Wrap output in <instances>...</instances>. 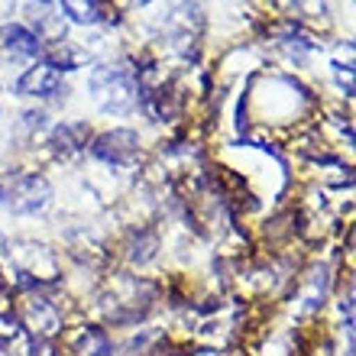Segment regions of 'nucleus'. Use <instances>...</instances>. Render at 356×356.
I'll return each mask as SVG.
<instances>
[{
    "label": "nucleus",
    "instance_id": "f257e3e1",
    "mask_svg": "<svg viewBox=\"0 0 356 356\" xmlns=\"http://www.w3.org/2000/svg\"><path fill=\"white\" fill-rule=\"evenodd\" d=\"M88 88H91L94 104L104 113H113V117H123L140 104V78L130 68V62L94 68L91 78H88Z\"/></svg>",
    "mask_w": 356,
    "mask_h": 356
},
{
    "label": "nucleus",
    "instance_id": "1a4fd4ad",
    "mask_svg": "<svg viewBox=\"0 0 356 356\" xmlns=\"http://www.w3.org/2000/svg\"><path fill=\"white\" fill-rule=\"evenodd\" d=\"M62 13H65L72 23L91 26V23L101 19V0H62Z\"/></svg>",
    "mask_w": 356,
    "mask_h": 356
},
{
    "label": "nucleus",
    "instance_id": "9d476101",
    "mask_svg": "<svg viewBox=\"0 0 356 356\" xmlns=\"http://www.w3.org/2000/svg\"><path fill=\"white\" fill-rule=\"evenodd\" d=\"M13 10H17V0H0V23L13 17Z\"/></svg>",
    "mask_w": 356,
    "mask_h": 356
},
{
    "label": "nucleus",
    "instance_id": "20e7f679",
    "mask_svg": "<svg viewBox=\"0 0 356 356\" xmlns=\"http://www.w3.org/2000/svg\"><path fill=\"white\" fill-rule=\"evenodd\" d=\"M13 91H17L19 97H56V94L62 91V75L42 62V65L26 68V72L17 78Z\"/></svg>",
    "mask_w": 356,
    "mask_h": 356
},
{
    "label": "nucleus",
    "instance_id": "9b49d317",
    "mask_svg": "<svg viewBox=\"0 0 356 356\" xmlns=\"http://www.w3.org/2000/svg\"><path fill=\"white\" fill-rule=\"evenodd\" d=\"M136 3H149V0H136Z\"/></svg>",
    "mask_w": 356,
    "mask_h": 356
},
{
    "label": "nucleus",
    "instance_id": "7ed1b4c3",
    "mask_svg": "<svg viewBox=\"0 0 356 356\" xmlns=\"http://www.w3.org/2000/svg\"><path fill=\"white\" fill-rule=\"evenodd\" d=\"M91 152L97 159L111 162V165H130V162H136V156H140V136L133 130L101 133V136L91 143Z\"/></svg>",
    "mask_w": 356,
    "mask_h": 356
},
{
    "label": "nucleus",
    "instance_id": "f03ea898",
    "mask_svg": "<svg viewBox=\"0 0 356 356\" xmlns=\"http://www.w3.org/2000/svg\"><path fill=\"white\" fill-rule=\"evenodd\" d=\"M52 188L42 175H10L0 181V201L13 211V214H33L49 204Z\"/></svg>",
    "mask_w": 356,
    "mask_h": 356
},
{
    "label": "nucleus",
    "instance_id": "423d86ee",
    "mask_svg": "<svg viewBox=\"0 0 356 356\" xmlns=\"http://www.w3.org/2000/svg\"><path fill=\"white\" fill-rule=\"evenodd\" d=\"M29 29L36 33L39 42H49V46H58L65 39V19L62 13H52V10H33V19H29Z\"/></svg>",
    "mask_w": 356,
    "mask_h": 356
},
{
    "label": "nucleus",
    "instance_id": "0eeeda50",
    "mask_svg": "<svg viewBox=\"0 0 356 356\" xmlns=\"http://www.w3.org/2000/svg\"><path fill=\"white\" fill-rule=\"evenodd\" d=\"M88 136H91L88 123H62L52 130L49 143L56 146V152H78L81 146H88Z\"/></svg>",
    "mask_w": 356,
    "mask_h": 356
},
{
    "label": "nucleus",
    "instance_id": "f8f14e48",
    "mask_svg": "<svg viewBox=\"0 0 356 356\" xmlns=\"http://www.w3.org/2000/svg\"><path fill=\"white\" fill-rule=\"evenodd\" d=\"M36 3H49V0H36Z\"/></svg>",
    "mask_w": 356,
    "mask_h": 356
},
{
    "label": "nucleus",
    "instance_id": "6e6552de",
    "mask_svg": "<svg viewBox=\"0 0 356 356\" xmlns=\"http://www.w3.org/2000/svg\"><path fill=\"white\" fill-rule=\"evenodd\" d=\"M88 56L81 49H75L72 42H58V46H49L46 52V65L56 68V72H75V68H85Z\"/></svg>",
    "mask_w": 356,
    "mask_h": 356
},
{
    "label": "nucleus",
    "instance_id": "39448f33",
    "mask_svg": "<svg viewBox=\"0 0 356 356\" xmlns=\"http://www.w3.org/2000/svg\"><path fill=\"white\" fill-rule=\"evenodd\" d=\"M0 42H3V49L10 56L17 58H39L46 52V46L36 39V33L29 26H23V23H10V26L0 29Z\"/></svg>",
    "mask_w": 356,
    "mask_h": 356
}]
</instances>
